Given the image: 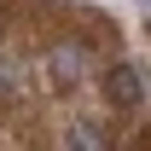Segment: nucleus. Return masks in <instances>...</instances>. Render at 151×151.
Returning <instances> with one entry per match:
<instances>
[{"label":"nucleus","mask_w":151,"mask_h":151,"mask_svg":"<svg viewBox=\"0 0 151 151\" xmlns=\"http://www.w3.org/2000/svg\"><path fill=\"white\" fill-rule=\"evenodd\" d=\"M105 99L122 105V111H139L145 105V76L134 70V64H111L105 70Z\"/></svg>","instance_id":"obj_1"},{"label":"nucleus","mask_w":151,"mask_h":151,"mask_svg":"<svg viewBox=\"0 0 151 151\" xmlns=\"http://www.w3.org/2000/svg\"><path fill=\"white\" fill-rule=\"evenodd\" d=\"M81 64H87V41H58L52 52H47V70H52L58 87H76L81 81Z\"/></svg>","instance_id":"obj_2"},{"label":"nucleus","mask_w":151,"mask_h":151,"mask_svg":"<svg viewBox=\"0 0 151 151\" xmlns=\"http://www.w3.org/2000/svg\"><path fill=\"white\" fill-rule=\"evenodd\" d=\"M64 151H111V145H105V134H99L93 122H76V128L64 134Z\"/></svg>","instance_id":"obj_3"},{"label":"nucleus","mask_w":151,"mask_h":151,"mask_svg":"<svg viewBox=\"0 0 151 151\" xmlns=\"http://www.w3.org/2000/svg\"><path fill=\"white\" fill-rule=\"evenodd\" d=\"M139 6H145V12H151V0H139Z\"/></svg>","instance_id":"obj_4"}]
</instances>
